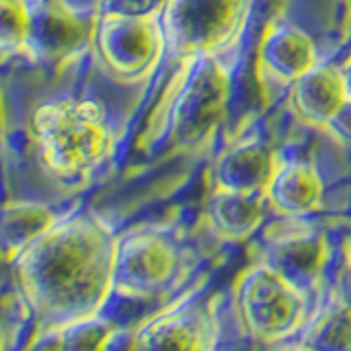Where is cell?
<instances>
[{
	"label": "cell",
	"mask_w": 351,
	"mask_h": 351,
	"mask_svg": "<svg viewBox=\"0 0 351 351\" xmlns=\"http://www.w3.org/2000/svg\"><path fill=\"white\" fill-rule=\"evenodd\" d=\"M117 252L112 228L95 213H82L58 222L11 261L36 327L62 329L99 316L114 294Z\"/></svg>",
	"instance_id": "cell-1"
},
{
	"label": "cell",
	"mask_w": 351,
	"mask_h": 351,
	"mask_svg": "<svg viewBox=\"0 0 351 351\" xmlns=\"http://www.w3.org/2000/svg\"><path fill=\"white\" fill-rule=\"evenodd\" d=\"M31 134L42 165L60 180L93 173L112 149L104 108L90 99H55L31 114Z\"/></svg>",
	"instance_id": "cell-2"
},
{
	"label": "cell",
	"mask_w": 351,
	"mask_h": 351,
	"mask_svg": "<svg viewBox=\"0 0 351 351\" xmlns=\"http://www.w3.org/2000/svg\"><path fill=\"white\" fill-rule=\"evenodd\" d=\"M307 292L266 261L252 263L233 285L241 329L259 343H281L307 323Z\"/></svg>",
	"instance_id": "cell-3"
},
{
	"label": "cell",
	"mask_w": 351,
	"mask_h": 351,
	"mask_svg": "<svg viewBox=\"0 0 351 351\" xmlns=\"http://www.w3.org/2000/svg\"><path fill=\"white\" fill-rule=\"evenodd\" d=\"M255 0H167L160 11L165 53L189 64L233 47Z\"/></svg>",
	"instance_id": "cell-4"
},
{
	"label": "cell",
	"mask_w": 351,
	"mask_h": 351,
	"mask_svg": "<svg viewBox=\"0 0 351 351\" xmlns=\"http://www.w3.org/2000/svg\"><path fill=\"white\" fill-rule=\"evenodd\" d=\"M184 66L178 95L169 106L171 147L191 152L213 136L224 117L230 93V77L217 55H202Z\"/></svg>",
	"instance_id": "cell-5"
},
{
	"label": "cell",
	"mask_w": 351,
	"mask_h": 351,
	"mask_svg": "<svg viewBox=\"0 0 351 351\" xmlns=\"http://www.w3.org/2000/svg\"><path fill=\"white\" fill-rule=\"evenodd\" d=\"M160 14L154 16H110L97 14L95 47L114 75L134 80L149 71L165 51Z\"/></svg>",
	"instance_id": "cell-6"
},
{
	"label": "cell",
	"mask_w": 351,
	"mask_h": 351,
	"mask_svg": "<svg viewBox=\"0 0 351 351\" xmlns=\"http://www.w3.org/2000/svg\"><path fill=\"white\" fill-rule=\"evenodd\" d=\"M178 272V252L171 241L152 230H134L119 239L114 294L128 299H156Z\"/></svg>",
	"instance_id": "cell-7"
},
{
	"label": "cell",
	"mask_w": 351,
	"mask_h": 351,
	"mask_svg": "<svg viewBox=\"0 0 351 351\" xmlns=\"http://www.w3.org/2000/svg\"><path fill=\"white\" fill-rule=\"evenodd\" d=\"M29 58L47 69H60L95 36V20L66 0H31Z\"/></svg>",
	"instance_id": "cell-8"
},
{
	"label": "cell",
	"mask_w": 351,
	"mask_h": 351,
	"mask_svg": "<svg viewBox=\"0 0 351 351\" xmlns=\"http://www.w3.org/2000/svg\"><path fill=\"white\" fill-rule=\"evenodd\" d=\"M215 314L204 303H180L154 314L130 334L134 349H195L204 351L215 345Z\"/></svg>",
	"instance_id": "cell-9"
},
{
	"label": "cell",
	"mask_w": 351,
	"mask_h": 351,
	"mask_svg": "<svg viewBox=\"0 0 351 351\" xmlns=\"http://www.w3.org/2000/svg\"><path fill=\"white\" fill-rule=\"evenodd\" d=\"M281 160L274 149L259 138L239 141L219 154L213 165V186L235 191L266 193Z\"/></svg>",
	"instance_id": "cell-10"
},
{
	"label": "cell",
	"mask_w": 351,
	"mask_h": 351,
	"mask_svg": "<svg viewBox=\"0 0 351 351\" xmlns=\"http://www.w3.org/2000/svg\"><path fill=\"white\" fill-rule=\"evenodd\" d=\"M327 259L329 244L318 230H299L274 239L261 257V261L299 285L303 292H310L321 281Z\"/></svg>",
	"instance_id": "cell-11"
},
{
	"label": "cell",
	"mask_w": 351,
	"mask_h": 351,
	"mask_svg": "<svg viewBox=\"0 0 351 351\" xmlns=\"http://www.w3.org/2000/svg\"><path fill=\"white\" fill-rule=\"evenodd\" d=\"M257 62L259 69L272 80L294 84L316 66V47L312 38L299 27L277 22L263 33Z\"/></svg>",
	"instance_id": "cell-12"
},
{
	"label": "cell",
	"mask_w": 351,
	"mask_h": 351,
	"mask_svg": "<svg viewBox=\"0 0 351 351\" xmlns=\"http://www.w3.org/2000/svg\"><path fill=\"white\" fill-rule=\"evenodd\" d=\"M266 206H270L266 193L213 186V191L206 197L204 213L224 239L246 241L259 230Z\"/></svg>",
	"instance_id": "cell-13"
},
{
	"label": "cell",
	"mask_w": 351,
	"mask_h": 351,
	"mask_svg": "<svg viewBox=\"0 0 351 351\" xmlns=\"http://www.w3.org/2000/svg\"><path fill=\"white\" fill-rule=\"evenodd\" d=\"M349 99L343 69L314 66L292 84L290 101L294 112L310 125L325 128L336 110Z\"/></svg>",
	"instance_id": "cell-14"
},
{
	"label": "cell",
	"mask_w": 351,
	"mask_h": 351,
	"mask_svg": "<svg viewBox=\"0 0 351 351\" xmlns=\"http://www.w3.org/2000/svg\"><path fill=\"white\" fill-rule=\"evenodd\" d=\"M268 204L283 215H305L323 197V180L310 162H281L266 191Z\"/></svg>",
	"instance_id": "cell-15"
},
{
	"label": "cell",
	"mask_w": 351,
	"mask_h": 351,
	"mask_svg": "<svg viewBox=\"0 0 351 351\" xmlns=\"http://www.w3.org/2000/svg\"><path fill=\"white\" fill-rule=\"evenodd\" d=\"M55 224L58 217L47 204L29 200L7 202L3 211V230H0V248H3L5 263L20 257Z\"/></svg>",
	"instance_id": "cell-16"
},
{
	"label": "cell",
	"mask_w": 351,
	"mask_h": 351,
	"mask_svg": "<svg viewBox=\"0 0 351 351\" xmlns=\"http://www.w3.org/2000/svg\"><path fill=\"white\" fill-rule=\"evenodd\" d=\"M296 345L303 349L351 351V307L336 296L314 321L305 323Z\"/></svg>",
	"instance_id": "cell-17"
},
{
	"label": "cell",
	"mask_w": 351,
	"mask_h": 351,
	"mask_svg": "<svg viewBox=\"0 0 351 351\" xmlns=\"http://www.w3.org/2000/svg\"><path fill=\"white\" fill-rule=\"evenodd\" d=\"M31 9L27 0H0V47L5 55H29Z\"/></svg>",
	"instance_id": "cell-18"
},
{
	"label": "cell",
	"mask_w": 351,
	"mask_h": 351,
	"mask_svg": "<svg viewBox=\"0 0 351 351\" xmlns=\"http://www.w3.org/2000/svg\"><path fill=\"white\" fill-rule=\"evenodd\" d=\"M119 332L101 316L84 318L58 329L60 349H106Z\"/></svg>",
	"instance_id": "cell-19"
},
{
	"label": "cell",
	"mask_w": 351,
	"mask_h": 351,
	"mask_svg": "<svg viewBox=\"0 0 351 351\" xmlns=\"http://www.w3.org/2000/svg\"><path fill=\"white\" fill-rule=\"evenodd\" d=\"M167 0H99L97 14L110 16H154L160 14Z\"/></svg>",
	"instance_id": "cell-20"
},
{
	"label": "cell",
	"mask_w": 351,
	"mask_h": 351,
	"mask_svg": "<svg viewBox=\"0 0 351 351\" xmlns=\"http://www.w3.org/2000/svg\"><path fill=\"white\" fill-rule=\"evenodd\" d=\"M325 130L332 134L340 145L351 147V99L336 110V114L327 121Z\"/></svg>",
	"instance_id": "cell-21"
},
{
	"label": "cell",
	"mask_w": 351,
	"mask_h": 351,
	"mask_svg": "<svg viewBox=\"0 0 351 351\" xmlns=\"http://www.w3.org/2000/svg\"><path fill=\"white\" fill-rule=\"evenodd\" d=\"M336 296L351 307V263L349 261L345 263V268H343V272H340V277H338Z\"/></svg>",
	"instance_id": "cell-22"
},
{
	"label": "cell",
	"mask_w": 351,
	"mask_h": 351,
	"mask_svg": "<svg viewBox=\"0 0 351 351\" xmlns=\"http://www.w3.org/2000/svg\"><path fill=\"white\" fill-rule=\"evenodd\" d=\"M343 69V75H345V84H347V95L351 99V58L345 62V66H340Z\"/></svg>",
	"instance_id": "cell-23"
},
{
	"label": "cell",
	"mask_w": 351,
	"mask_h": 351,
	"mask_svg": "<svg viewBox=\"0 0 351 351\" xmlns=\"http://www.w3.org/2000/svg\"><path fill=\"white\" fill-rule=\"evenodd\" d=\"M347 261L351 263V241H349V257H347Z\"/></svg>",
	"instance_id": "cell-24"
},
{
	"label": "cell",
	"mask_w": 351,
	"mask_h": 351,
	"mask_svg": "<svg viewBox=\"0 0 351 351\" xmlns=\"http://www.w3.org/2000/svg\"><path fill=\"white\" fill-rule=\"evenodd\" d=\"M349 11H351V0H349Z\"/></svg>",
	"instance_id": "cell-25"
}]
</instances>
